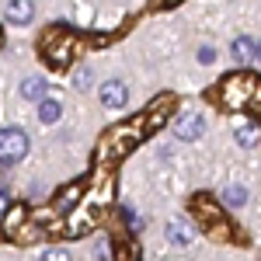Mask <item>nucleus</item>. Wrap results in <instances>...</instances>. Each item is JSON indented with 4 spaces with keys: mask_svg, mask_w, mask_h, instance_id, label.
Listing matches in <instances>:
<instances>
[{
    "mask_svg": "<svg viewBox=\"0 0 261 261\" xmlns=\"http://www.w3.org/2000/svg\"><path fill=\"white\" fill-rule=\"evenodd\" d=\"M24 220H28V209L24 205H11V213L4 220V233L7 237H18V230H24Z\"/></svg>",
    "mask_w": 261,
    "mask_h": 261,
    "instance_id": "16",
    "label": "nucleus"
},
{
    "mask_svg": "<svg viewBox=\"0 0 261 261\" xmlns=\"http://www.w3.org/2000/svg\"><path fill=\"white\" fill-rule=\"evenodd\" d=\"M39 53L42 60L49 63L53 70H63V66H70V63L77 60V53H81V39L70 32V28H49L39 42Z\"/></svg>",
    "mask_w": 261,
    "mask_h": 261,
    "instance_id": "2",
    "label": "nucleus"
},
{
    "mask_svg": "<svg viewBox=\"0 0 261 261\" xmlns=\"http://www.w3.org/2000/svg\"><path fill=\"white\" fill-rule=\"evenodd\" d=\"M220 101L226 108H233V112L258 108L261 105V77H254V73H230L220 84Z\"/></svg>",
    "mask_w": 261,
    "mask_h": 261,
    "instance_id": "3",
    "label": "nucleus"
},
{
    "mask_svg": "<svg viewBox=\"0 0 261 261\" xmlns=\"http://www.w3.org/2000/svg\"><path fill=\"white\" fill-rule=\"evenodd\" d=\"M42 261H70V254H66L63 247H53V251H45V254H42Z\"/></svg>",
    "mask_w": 261,
    "mask_h": 261,
    "instance_id": "20",
    "label": "nucleus"
},
{
    "mask_svg": "<svg viewBox=\"0 0 261 261\" xmlns=\"http://www.w3.org/2000/svg\"><path fill=\"white\" fill-rule=\"evenodd\" d=\"M233 136H237L241 146H258L261 125H258V122H251V119H237V122H233Z\"/></svg>",
    "mask_w": 261,
    "mask_h": 261,
    "instance_id": "11",
    "label": "nucleus"
},
{
    "mask_svg": "<svg viewBox=\"0 0 261 261\" xmlns=\"http://www.w3.org/2000/svg\"><path fill=\"white\" fill-rule=\"evenodd\" d=\"M73 81H77V87H87V84H91V70H77Z\"/></svg>",
    "mask_w": 261,
    "mask_h": 261,
    "instance_id": "23",
    "label": "nucleus"
},
{
    "mask_svg": "<svg viewBox=\"0 0 261 261\" xmlns=\"http://www.w3.org/2000/svg\"><path fill=\"white\" fill-rule=\"evenodd\" d=\"M94 223H98V209H91V205H73V213L66 216V237H84V233H91Z\"/></svg>",
    "mask_w": 261,
    "mask_h": 261,
    "instance_id": "7",
    "label": "nucleus"
},
{
    "mask_svg": "<svg viewBox=\"0 0 261 261\" xmlns=\"http://www.w3.org/2000/svg\"><path fill=\"white\" fill-rule=\"evenodd\" d=\"M60 115H63V105H60V101H45V98H42V105H39V119L42 122H56Z\"/></svg>",
    "mask_w": 261,
    "mask_h": 261,
    "instance_id": "17",
    "label": "nucleus"
},
{
    "mask_svg": "<svg viewBox=\"0 0 261 261\" xmlns=\"http://www.w3.org/2000/svg\"><path fill=\"white\" fill-rule=\"evenodd\" d=\"M94 258H98V261H108V241H98V244H94Z\"/></svg>",
    "mask_w": 261,
    "mask_h": 261,
    "instance_id": "21",
    "label": "nucleus"
},
{
    "mask_svg": "<svg viewBox=\"0 0 261 261\" xmlns=\"http://www.w3.org/2000/svg\"><path fill=\"white\" fill-rule=\"evenodd\" d=\"M24 153H28V136H24L21 129H7V133H0V164H4V167H7V164L24 161Z\"/></svg>",
    "mask_w": 261,
    "mask_h": 261,
    "instance_id": "6",
    "label": "nucleus"
},
{
    "mask_svg": "<svg viewBox=\"0 0 261 261\" xmlns=\"http://www.w3.org/2000/svg\"><path fill=\"white\" fill-rule=\"evenodd\" d=\"M174 105H178V98L174 94H161L157 101H150L146 105V112H143V133H157L164 122H171V115H174Z\"/></svg>",
    "mask_w": 261,
    "mask_h": 261,
    "instance_id": "5",
    "label": "nucleus"
},
{
    "mask_svg": "<svg viewBox=\"0 0 261 261\" xmlns=\"http://www.w3.org/2000/svg\"><path fill=\"white\" fill-rule=\"evenodd\" d=\"M98 98L105 108H122L125 101H129V87L122 81H105L101 84V91H98Z\"/></svg>",
    "mask_w": 261,
    "mask_h": 261,
    "instance_id": "9",
    "label": "nucleus"
},
{
    "mask_svg": "<svg viewBox=\"0 0 261 261\" xmlns=\"http://www.w3.org/2000/svg\"><path fill=\"white\" fill-rule=\"evenodd\" d=\"M7 209V192H0V213Z\"/></svg>",
    "mask_w": 261,
    "mask_h": 261,
    "instance_id": "25",
    "label": "nucleus"
},
{
    "mask_svg": "<svg viewBox=\"0 0 261 261\" xmlns=\"http://www.w3.org/2000/svg\"><path fill=\"white\" fill-rule=\"evenodd\" d=\"M192 205H195V213H199L202 226L213 230V237H226V233H230V226H226V220H223V209L213 202V195H195Z\"/></svg>",
    "mask_w": 261,
    "mask_h": 261,
    "instance_id": "4",
    "label": "nucleus"
},
{
    "mask_svg": "<svg viewBox=\"0 0 261 261\" xmlns=\"http://www.w3.org/2000/svg\"><path fill=\"white\" fill-rule=\"evenodd\" d=\"M167 241L178 244V247L192 244V241H195V226H192L188 220H181V216H174V220L167 223Z\"/></svg>",
    "mask_w": 261,
    "mask_h": 261,
    "instance_id": "10",
    "label": "nucleus"
},
{
    "mask_svg": "<svg viewBox=\"0 0 261 261\" xmlns=\"http://www.w3.org/2000/svg\"><path fill=\"white\" fill-rule=\"evenodd\" d=\"M174 4H181V0H157V7H174Z\"/></svg>",
    "mask_w": 261,
    "mask_h": 261,
    "instance_id": "24",
    "label": "nucleus"
},
{
    "mask_svg": "<svg viewBox=\"0 0 261 261\" xmlns=\"http://www.w3.org/2000/svg\"><path fill=\"white\" fill-rule=\"evenodd\" d=\"M81 195H84V185L77 181V185H70L66 192H60V195H56V202H53V209H56V213H70V209H73V205L81 202Z\"/></svg>",
    "mask_w": 261,
    "mask_h": 261,
    "instance_id": "12",
    "label": "nucleus"
},
{
    "mask_svg": "<svg viewBox=\"0 0 261 261\" xmlns=\"http://www.w3.org/2000/svg\"><path fill=\"white\" fill-rule=\"evenodd\" d=\"M115 261H140V247H136V244H122Z\"/></svg>",
    "mask_w": 261,
    "mask_h": 261,
    "instance_id": "19",
    "label": "nucleus"
},
{
    "mask_svg": "<svg viewBox=\"0 0 261 261\" xmlns=\"http://www.w3.org/2000/svg\"><path fill=\"white\" fill-rule=\"evenodd\" d=\"M202 133H205V122H202L199 112H185V115H178V122H174V136L185 143L199 140Z\"/></svg>",
    "mask_w": 261,
    "mask_h": 261,
    "instance_id": "8",
    "label": "nucleus"
},
{
    "mask_svg": "<svg viewBox=\"0 0 261 261\" xmlns=\"http://www.w3.org/2000/svg\"><path fill=\"white\" fill-rule=\"evenodd\" d=\"M258 60H261V45H258Z\"/></svg>",
    "mask_w": 261,
    "mask_h": 261,
    "instance_id": "26",
    "label": "nucleus"
},
{
    "mask_svg": "<svg viewBox=\"0 0 261 261\" xmlns=\"http://www.w3.org/2000/svg\"><path fill=\"white\" fill-rule=\"evenodd\" d=\"M32 0H7V21H14V24H28L32 21Z\"/></svg>",
    "mask_w": 261,
    "mask_h": 261,
    "instance_id": "13",
    "label": "nucleus"
},
{
    "mask_svg": "<svg viewBox=\"0 0 261 261\" xmlns=\"http://www.w3.org/2000/svg\"><path fill=\"white\" fill-rule=\"evenodd\" d=\"M223 202H226V205H244V202H247V188H244V185H230V188L223 192Z\"/></svg>",
    "mask_w": 261,
    "mask_h": 261,
    "instance_id": "18",
    "label": "nucleus"
},
{
    "mask_svg": "<svg viewBox=\"0 0 261 261\" xmlns=\"http://www.w3.org/2000/svg\"><path fill=\"white\" fill-rule=\"evenodd\" d=\"M45 91H49L45 77H24V81H21V98H28V101H42Z\"/></svg>",
    "mask_w": 261,
    "mask_h": 261,
    "instance_id": "15",
    "label": "nucleus"
},
{
    "mask_svg": "<svg viewBox=\"0 0 261 261\" xmlns=\"http://www.w3.org/2000/svg\"><path fill=\"white\" fill-rule=\"evenodd\" d=\"M213 60H216V49H209V45L199 49V63H213Z\"/></svg>",
    "mask_w": 261,
    "mask_h": 261,
    "instance_id": "22",
    "label": "nucleus"
},
{
    "mask_svg": "<svg viewBox=\"0 0 261 261\" xmlns=\"http://www.w3.org/2000/svg\"><path fill=\"white\" fill-rule=\"evenodd\" d=\"M230 53H233V60H237V63H254V60H258V42L244 35V39L233 42V49H230Z\"/></svg>",
    "mask_w": 261,
    "mask_h": 261,
    "instance_id": "14",
    "label": "nucleus"
},
{
    "mask_svg": "<svg viewBox=\"0 0 261 261\" xmlns=\"http://www.w3.org/2000/svg\"><path fill=\"white\" fill-rule=\"evenodd\" d=\"M146 136L143 133V119H133V122H119V125H112V129H105L98 140V164H112L125 157L129 150H136L140 140Z\"/></svg>",
    "mask_w": 261,
    "mask_h": 261,
    "instance_id": "1",
    "label": "nucleus"
}]
</instances>
